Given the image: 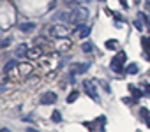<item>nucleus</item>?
Here are the masks:
<instances>
[{
    "label": "nucleus",
    "mask_w": 150,
    "mask_h": 132,
    "mask_svg": "<svg viewBox=\"0 0 150 132\" xmlns=\"http://www.w3.org/2000/svg\"><path fill=\"white\" fill-rule=\"evenodd\" d=\"M129 90H131V93H132V95H134V97H136V99H139V97H141V95H143V92H141V90H139V88H136V86H134V85H129Z\"/></svg>",
    "instance_id": "11"
},
{
    "label": "nucleus",
    "mask_w": 150,
    "mask_h": 132,
    "mask_svg": "<svg viewBox=\"0 0 150 132\" xmlns=\"http://www.w3.org/2000/svg\"><path fill=\"white\" fill-rule=\"evenodd\" d=\"M27 132H37V130H34V128H30V127H28V128H27Z\"/></svg>",
    "instance_id": "25"
},
{
    "label": "nucleus",
    "mask_w": 150,
    "mask_h": 132,
    "mask_svg": "<svg viewBox=\"0 0 150 132\" xmlns=\"http://www.w3.org/2000/svg\"><path fill=\"white\" fill-rule=\"evenodd\" d=\"M39 102H41L42 106H48V104H55V102H57V93H55V92H46V93H42V95H41Z\"/></svg>",
    "instance_id": "5"
},
{
    "label": "nucleus",
    "mask_w": 150,
    "mask_h": 132,
    "mask_svg": "<svg viewBox=\"0 0 150 132\" xmlns=\"http://www.w3.org/2000/svg\"><path fill=\"white\" fill-rule=\"evenodd\" d=\"M41 55H42V49H41L39 46H35V48L28 49V55H27V56H30V58H39Z\"/></svg>",
    "instance_id": "7"
},
{
    "label": "nucleus",
    "mask_w": 150,
    "mask_h": 132,
    "mask_svg": "<svg viewBox=\"0 0 150 132\" xmlns=\"http://www.w3.org/2000/svg\"><path fill=\"white\" fill-rule=\"evenodd\" d=\"M78 35L81 37V39H85V37H88L90 35V27H87V25H78Z\"/></svg>",
    "instance_id": "6"
},
{
    "label": "nucleus",
    "mask_w": 150,
    "mask_h": 132,
    "mask_svg": "<svg viewBox=\"0 0 150 132\" xmlns=\"http://www.w3.org/2000/svg\"><path fill=\"white\" fill-rule=\"evenodd\" d=\"M80 97V92H71L69 97H67V104H72V102H76V99Z\"/></svg>",
    "instance_id": "12"
},
{
    "label": "nucleus",
    "mask_w": 150,
    "mask_h": 132,
    "mask_svg": "<svg viewBox=\"0 0 150 132\" xmlns=\"http://www.w3.org/2000/svg\"><path fill=\"white\" fill-rule=\"evenodd\" d=\"M138 132H139V130H138Z\"/></svg>",
    "instance_id": "27"
},
{
    "label": "nucleus",
    "mask_w": 150,
    "mask_h": 132,
    "mask_svg": "<svg viewBox=\"0 0 150 132\" xmlns=\"http://www.w3.org/2000/svg\"><path fill=\"white\" fill-rule=\"evenodd\" d=\"M74 69H78L76 72H85V69H88V63H81V65H74Z\"/></svg>",
    "instance_id": "18"
},
{
    "label": "nucleus",
    "mask_w": 150,
    "mask_h": 132,
    "mask_svg": "<svg viewBox=\"0 0 150 132\" xmlns=\"http://www.w3.org/2000/svg\"><path fill=\"white\" fill-rule=\"evenodd\" d=\"M139 114H141L143 118H148V111H146L145 107H141V109H139Z\"/></svg>",
    "instance_id": "22"
},
{
    "label": "nucleus",
    "mask_w": 150,
    "mask_h": 132,
    "mask_svg": "<svg viewBox=\"0 0 150 132\" xmlns=\"http://www.w3.org/2000/svg\"><path fill=\"white\" fill-rule=\"evenodd\" d=\"M125 60H127V55L124 51H118L117 56H113V60H111V69L115 72H124V62Z\"/></svg>",
    "instance_id": "2"
},
{
    "label": "nucleus",
    "mask_w": 150,
    "mask_h": 132,
    "mask_svg": "<svg viewBox=\"0 0 150 132\" xmlns=\"http://www.w3.org/2000/svg\"><path fill=\"white\" fill-rule=\"evenodd\" d=\"M34 28H35V25H34V23H21V25H20V30H21V32H25V34L32 32Z\"/></svg>",
    "instance_id": "10"
},
{
    "label": "nucleus",
    "mask_w": 150,
    "mask_h": 132,
    "mask_svg": "<svg viewBox=\"0 0 150 132\" xmlns=\"http://www.w3.org/2000/svg\"><path fill=\"white\" fill-rule=\"evenodd\" d=\"M143 85V88H145V93H150V85L148 83H141Z\"/></svg>",
    "instance_id": "23"
},
{
    "label": "nucleus",
    "mask_w": 150,
    "mask_h": 132,
    "mask_svg": "<svg viewBox=\"0 0 150 132\" xmlns=\"http://www.w3.org/2000/svg\"><path fill=\"white\" fill-rule=\"evenodd\" d=\"M51 120H53V121H60V120H62V114H60V111H53V114H51Z\"/></svg>",
    "instance_id": "19"
},
{
    "label": "nucleus",
    "mask_w": 150,
    "mask_h": 132,
    "mask_svg": "<svg viewBox=\"0 0 150 132\" xmlns=\"http://www.w3.org/2000/svg\"><path fill=\"white\" fill-rule=\"evenodd\" d=\"M83 88H85V92L90 95V99H94V100H99V95H97V88H96L94 81H83Z\"/></svg>",
    "instance_id": "4"
},
{
    "label": "nucleus",
    "mask_w": 150,
    "mask_h": 132,
    "mask_svg": "<svg viewBox=\"0 0 150 132\" xmlns=\"http://www.w3.org/2000/svg\"><path fill=\"white\" fill-rule=\"evenodd\" d=\"M0 132H11L9 128H6V127H2V128H0Z\"/></svg>",
    "instance_id": "24"
},
{
    "label": "nucleus",
    "mask_w": 150,
    "mask_h": 132,
    "mask_svg": "<svg viewBox=\"0 0 150 132\" xmlns=\"http://www.w3.org/2000/svg\"><path fill=\"white\" fill-rule=\"evenodd\" d=\"M81 49H83L85 53H90V51L94 49V44H92V42H85V44L81 46Z\"/></svg>",
    "instance_id": "17"
},
{
    "label": "nucleus",
    "mask_w": 150,
    "mask_h": 132,
    "mask_svg": "<svg viewBox=\"0 0 150 132\" xmlns=\"http://www.w3.org/2000/svg\"><path fill=\"white\" fill-rule=\"evenodd\" d=\"M134 27H136L138 30H143V23H141V20H136V21H134Z\"/></svg>",
    "instance_id": "20"
},
{
    "label": "nucleus",
    "mask_w": 150,
    "mask_h": 132,
    "mask_svg": "<svg viewBox=\"0 0 150 132\" xmlns=\"http://www.w3.org/2000/svg\"><path fill=\"white\" fill-rule=\"evenodd\" d=\"M106 48H108V49H117V48H118V41H115V39L106 41Z\"/></svg>",
    "instance_id": "16"
},
{
    "label": "nucleus",
    "mask_w": 150,
    "mask_h": 132,
    "mask_svg": "<svg viewBox=\"0 0 150 132\" xmlns=\"http://www.w3.org/2000/svg\"><path fill=\"white\" fill-rule=\"evenodd\" d=\"M143 46H145L146 49H150V37H145V39H143Z\"/></svg>",
    "instance_id": "21"
},
{
    "label": "nucleus",
    "mask_w": 150,
    "mask_h": 132,
    "mask_svg": "<svg viewBox=\"0 0 150 132\" xmlns=\"http://www.w3.org/2000/svg\"><path fill=\"white\" fill-rule=\"evenodd\" d=\"M146 125H148V127H150V118H146Z\"/></svg>",
    "instance_id": "26"
},
{
    "label": "nucleus",
    "mask_w": 150,
    "mask_h": 132,
    "mask_svg": "<svg viewBox=\"0 0 150 132\" xmlns=\"http://www.w3.org/2000/svg\"><path fill=\"white\" fill-rule=\"evenodd\" d=\"M14 67H16V62H14V60H11V62H7V63H6V67H4V72L7 74V72H11Z\"/></svg>",
    "instance_id": "14"
},
{
    "label": "nucleus",
    "mask_w": 150,
    "mask_h": 132,
    "mask_svg": "<svg viewBox=\"0 0 150 132\" xmlns=\"http://www.w3.org/2000/svg\"><path fill=\"white\" fill-rule=\"evenodd\" d=\"M25 55H28V48L27 44H20L16 48V56H25Z\"/></svg>",
    "instance_id": "8"
},
{
    "label": "nucleus",
    "mask_w": 150,
    "mask_h": 132,
    "mask_svg": "<svg viewBox=\"0 0 150 132\" xmlns=\"http://www.w3.org/2000/svg\"><path fill=\"white\" fill-rule=\"evenodd\" d=\"M125 71H127L129 74H136V72L139 71V69H138V63H129V65H127V69H125Z\"/></svg>",
    "instance_id": "15"
},
{
    "label": "nucleus",
    "mask_w": 150,
    "mask_h": 132,
    "mask_svg": "<svg viewBox=\"0 0 150 132\" xmlns=\"http://www.w3.org/2000/svg\"><path fill=\"white\" fill-rule=\"evenodd\" d=\"M20 71H21L23 76H28V74L32 72V65H30V63H21V65H20Z\"/></svg>",
    "instance_id": "9"
},
{
    "label": "nucleus",
    "mask_w": 150,
    "mask_h": 132,
    "mask_svg": "<svg viewBox=\"0 0 150 132\" xmlns=\"http://www.w3.org/2000/svg\"><path fill=\"white\" fill-rule=\"evenodd\" d=\"M88 20V9L87 7H74L72 13L67 16V21L72 25H83Z\"/></svg>",
    "instance_id": "1"
},
{
    "label": "nucleus",
    "mask_w": 150,
    "mask_h": 132,
    "mask_svg": "<svg viewBox=\"0 0 150 132\" xmlns=\"http://www.w3.org/2000/svg\"><path fill=\"white\" fill-rule=\"evenodd\" d=\"M69 32H71V30H69L65 25H60V23H55V25H51V27H50V35L57 37V39L67 37V35H69Z\"/></svg>",
    "instance_id": "3"
},
{
    "label": "nucleus",
    "mask_w": 150,
    "mask_h": 132,
    "mask_svg": "<svg viewBox=\"0 0 150 132\" xmlns=\"http://www.w3.org/2000/svg\"><path fill=\"white\" fill-rule=\"evenodd\" d=\"M80 2L81 0H64V4L67 7H80Z\"/></svg>",
    "instance_id": "13"
}]
</instances>
